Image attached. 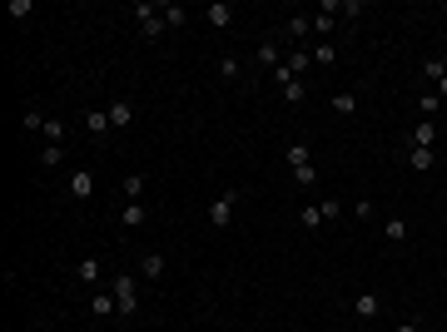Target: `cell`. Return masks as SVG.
I'll return each instance as SVG.
<instances>
[{"label": "cell", "mask_w": 447, "mask_h": 332, "mask_svg": "<svg viewBox=\"0 0 447 332\" xmlns=\"http://www.w3.org/2000/svg\"><path fill=\"white\" fill-rule=\"evenodd\" d=\"M85 124H90V134H95V139L115 134V124H109V109H85Z\"/></svg>", "instance_id": "8"}, {"label": "cell", "mask_w": 447, "mask_h": 332, "mask_svg": "<svg viewBox=\"0 0 447 332\" xmlns=\"http://www.w3.org/2000/svg\"><path fill=\"white\" fill-rule=\"evenodd\" d=\"M90 194H95V174H90V169H85V174H70V199L85 203Z\"/></svg>", "instance_id": "10"}, {"label": "cell", "mask_w": 447, "mask_h": 332, "mask_svg": "<svg viewBox=\"0 0 447 332\" xmlns=\"http://www.w3.org/2000/svg\"><path fill=\"white\" fill-rule=\"evenodd\" d=\"M144 218H149V208H144V203H125V208H120V229H139Z\"/></svg>", "instance_id": "14"}, {"label": "cell", "mask_w": 447, "mask_h": 332, "mask_svg": "<svg viewBox=\"0 0 447 332\" xmlns=\"http://www.w3.org/2000/svg\"><path fill=\"white\" fill-rule=\"evenodd\" d=\"M139 278H149V283L164 278V253H159V248H144V253H139Z\"/></svg>", "instance_id": "5"}, {"label": "cell", "mask_w": 447, "mask_h": 332, "mask_svg": "<svg viewBox=\"0 0 447 332\" xmlns=\"http://www.w3.org/2000/svg\"><path fill=\"white\" fill-rule=\"evenodd\" d=\"M40 164H45V169H60V164H65V149H60V144H45V149H40Z\"/></svg>", "instance_id": "23"}, {"label": "cell", "mask_w": 447, "mask_h": 332, "mask_svg": "<svg viewBox=\"0 0 447 332\" xmlns=\"http://www.w3.org/2000/svg\"><path fill=\"white\" fill-rule=\"evenodd\" d=\"M259 65H263V70H278V65H284V50H278V40H263V45H259Z\"/></svg>", "instance_id": "13"}, {"label": "cell", "mask_w": 447, "mask_h": 332, "mask_svg": "<svg viewBox=\"0 0 447 332\" xmlns=\"http://www.w3.org/2000/svg\"><path fill=\"white\" fill-rule=\"evenodd\" d=\"M135 120V104L130 99H115V104H109V124H115V129H125Z\"/></svg>", "instance_id": "15"}, {"label": "cell", "mask_w": 447, "mask_h": 332, "mask_svg": "<svg viewBox=\"0 0 447 332\" xmlns=\"http://www.w3.org/2000/svg\"><path fill=\"white\" fill-rule=\"evenodd\" d=\"M408 164H413V169L422 174V169H432L437 159H432V149H408Z\"/></svg>", "instance_id": "27"}, {"label": "cell", "mask_w": 447, "mask_h": 332, "mask_svg": "<svg viewBox=\"0 0 447 332\" xmlns=\"http://www.w3.org/2000/svg\"><path fill=\"white\" fill-rule=\"evenodd\" d=\"M437 99H447V75H442V80H437Z\"/></svg>", "instance_id": "35"}, {"label": "cell", "mask_w": 447, "mask_h": 332, "mask_svg": "<svg viewBox=\"0 0 447 332\" xmlns=\"http://www.w3.org/2000/svg\"><path fill=\"white\" fill-rule=\"evenodd\" d=\"M442 164H447V154H442Z\"/></svg>", "instance_id": "37"}, {"label": "cell", "mask_w": 447, "mask_h": 332, "mask_svg": "<svg viewBox=\"0 0 447 332\" xmlns=\"http://www.w3.org/2000/svg\"><path fill=\"white\" fill-rule=\"evenodd\" d=\"M418 109H422V120H432L437 109H442V99H437V89H427V94H418Z\"/></svg>", "instance_id": "28"}, {"label": "cell", "mask_w": 447, "mask_h": 332, "mask_svg": "<svg viewBox=\"0 0 447 332\" xmlns=\"http://www.w3.org/2000/svg\"><path fill=\"white\" fill-rule=\"evenodd\" d=\"M408 233H413V229H408V218H387V224H383V238H387V243H403Z\"/></svg>", "instance_id": "18"}, {"label": "cell", "mask_w": 447, "mask_h": 332, "mask_svg": "<svg viewBox=\"0 0 447 332\" xmlns=\"http://www.w3.org/2000/svg\"><path fill=\"white\" fill-rule=\"evenodd\" d=\"M408 139H413V149H432V144H437V124H432V120H418Z\"/></svg>", "instance_id": "9"}, {"label": "cell", "mask_w": 447, "mask_h": 332, "mask_svg": "<svg viewBox=\"0 0 447 332\" xmlns=\"http://www.w3.org/2000/svg\"><path fill=\"white\" fill-rule=\"evenodd\" d=\"M338 15H343V0H323V10L313 15V30H318V35H328L333 25H338Z\"/></svg>", "instance_id": "6"}, {"label": "cell", "mask_w": 447, "mask_h": 332, "mask_svg": "<svg viewBox=\"0 0 447 332\" xmlns=\"http://www.w3.org/2000/svg\"><path fill=\"white\" fill-rule=\"evenodd\" d=\"M284 99H289V104H303V99H308V85H303V80H289V85H284Z\"/></svg>", "instance_id": "30"}, {"label": "cell", "mask_w": 447, "mask_h": 332, "mask_svg": "<svg viewBox=\"0 0 447 332\" xmlns=\"http://www.w3.org/2000/svg\"><path fill=\"white\" fill-rule=\"evenodd\" d=\"M40 134H45V144H60V139H65V120H55V115H50Z\"/></svg>", "instance_id": "26"}, {"label": "cell", "mask_w": 447, "mask_h": 332, "mask_svg": "<svg viewBox=\"0 0 447 332\" xmlns=\"http://www.w3.org/2000/svg\"><path fill=\"white\" fill-rule=\"evenodd\" d=\"M120 189H125V199H130V203H139V199H144V174H125V184H120Z\"/></svg>", "instance_id": "20"}, {"label": "cell", "mask_w": 447, "mask_h": 332, "mask_svg": "<svg viewBox=\"0 0 447 332\" xmlns=\"http://www.w3.org/2000/svg\"><path fill=\"white\" fill-rule=\"evenodd\" d=\"M393 332H422V327H418V322H398Z\"/></svg>", "instance_id": "34"}, {"label": "cell", "mask_w": 447, "mask_h": 332, "mask_svg": "<svg viewBox=\"0 0 447 332\" xmlns=\"http://www.w3.org/2000/svg\"><path fill=\"white\" fill-rule=\"evenodd\" d=\"M130 15L139 20V35H144V40H159L164 30H170V25H164V15H159V6H149V0H139Z\"/></svg>", "instance_id": "2"}, {"label": "cell", "mask_w": 447, "mask_h": 332, "mask_svg": "<svg viewBox=\"0 0 447 332\" xmlns=\"http://www.w3.org/2000/svg\"><path fill=\"white\" fill-rule=\"evenodd\" d=\"M109 293H115V303H120V312H125V317H135V312H139V283L130 278V273H115V278H109Z\"/></svg>", "instance_id": "1"}, {"label": "cell", "mask_w": 447, "mask_h": 332, "mask_svg": "<svg viewBox=\"0 0 447 332\" xmlns=\"http://www.w3.org/2000/svg\"><path fill=\"white\" fill-rule=\"evenodd\" d=\"M323 218H328V213H323V199H318V203H303V208H298V224H303V229H318Z\"/></svg>", "instance_id": "17"}, {"label": "cell", "mask_w": 447, "mask_h": 332, "mask_svg": "<svg viewBox=\"0 0 447 332\" xmlns=\"http://www.w3.org/2000/svg\"><path fill=\"white\" fill-rule=\"evenodd\" d=\"M90 312H95V317H115V312H120L115 293H109V288H95V293H90Z\"/></svg>", "instance_id": "7"}, {"label": "cell", "mask_w": 447, "mask_h": 332, "mask_svg": "<svg viewBox=\"0 0 447 332\" xmlns=\"http://www.w3.org/2000/svg\"><path fill=\"white\" fill-rule=\"evenodd\" d=\"M75 278H80V283H90V293H95V288H104V268H99V258H80V263H75Z\"/></svg>", "instance_id": "4"}, {"label": "cell", "mask_w": 447, "mask_h": 332, "mask_svg": "<svg viewBox=\"0 0 447 332\" xmlns=\"http://www.w3.org/2000/svg\"><path fill=\"white\" fill-rule=\"evenodd\" d=\"M422 75H427V80H432V85H437V80H442V75H447V60H437V55H432V60H427V65H422Z\"/></svg>", "instance_id": "32"}, {"label": "cell", "mask_w": 447, "mask_h": 332, "mask_svg": "<svg viewBox=\"0 0 447 332\" xmlns=\"http://www.w3.org/2000/svg\"><path fill=\"white\" fill-rule=\"evenodd\" d=\"M20 124H25V129H45V115H40L35 104H25V115H20Z\"/></svg>", "instance_id": "31"}, {"label": "cell", "mask_w": 447, "mask_h": 332, "mask_svg": "<svg viewBox=\"0 0 447 332\" xmlns=\"http://www.w3.org/2000/svg\"><path fill=\"white\" fill-rule=\"evenodd\" d=\"M284 154H289V164H294V169H303V164H313V159H308V144H298V139H294V144H289Z\"/></svg>", "instance_id": "29"}, {"label": "cell", "mask_w": 447, "mask_h": 332, "mask_svg": "<svg viewBox=\"0 0 447 332\" xmlns=\"http://www.w3.org/2000/svg\"><path fill=\"white\" fill-rule=\"evenodd\" d=\"M159 15H164V25H170V30L189 25V10H184V6H159Z\"/></svg>", "instance_id": "19"}, {"label": "cell", "mask_w": 447, "mask_h": 332, "mask_svg": "<svg viewBox=\"0 0 447 332\" xmlns=\"http://www.w3.org/2000/svg\"><path fill=\"white\" fill-rule=\"evenodd\" d=\"M209 25H234V6H229V0H214V6H209Z\"/></svg>", "instance_id": "16"}, {"label": "cell", "mask_w": 447, "mask_h": 332, "mask_svg": "<svg viewBox=\"0 0 447 332\" xmlns=\"http://www.w3.org/2000/svg\"><path fill=\"white\" fill-rule=\"evenodd\" d=\"M308 65H313V50H289V60H284V70H289L294 80H303Z\"/></svg>", "instance_id": "12"}, {"label": "cell", "mask_w": 447, "mask_h": 332, "mask_svg": "<svg viewBox=\"0 0 447 332\" xmlns=\"http://www.w3.org/2000/svg\"><path fill=\"white\" fill-rule=\"evenodd\" d=\"M234 208H239V189L219 194V199L209 203V224H214V229H229V224H234Z\"/></svg>", "instance_id": "3"}, {"label": "cell", "mask_w": 447, "mask_h": 332, "mask_svg": "<svg viewBox=\"0 0 447 332\" xmlns=\"http://www.w3.org/2000/svg\"><path fill=\"white\" fill-rule=\"evenodd\" d=\"M353 312H358V317H368V322H373V317H378V312H383V298H378V293H358V298H353Z\"/></svg>", "instance_id": "11"}, {"label": "cell", "mask_w": 447, "mask_h": 332, "mask_svg": "<svg viewBox=\"0 0 447 332\" xmlns=\"http://www.w3.org/2000/svg\"><path fill=\"white\" fill-rule=\"evenodd\" d=\"M333 109H338L343 120H348V115H358V94H348V89H343V94H333Z\"/></svg>", "instance_id": "24"}, {"label": "cell", "mask_w": 447, "mask_h": 332, "mask_svg": "<svg viewBox=\"0 0 447 332\" xmlns=\"http://www.w3.org/2000/svg\"><path fill=\"white\" fill-rule=\"evenodd\" d=\"M422 332H432V327H422Z\"/></svg>", "instance_id": "36"}, {"label": "cell", "mask_w": 447, "mask_h": 332, "mask_svg": "<svg viewBox=\"0 0 447 332\" xmlns=\"http://www.w3.org/2000/svg\"><path fill=\"white\" fill-rule=\"evenodd\" d=\"M219 75H224V80L234 85V80L244 75V65H239V55H224V60H219Z\"/></svg>", "instance_id": "22"}, {"label": "cell", "mask_w": 447, "mask_h": 332, "mask_svg": "<svg viewBox=\"0 0 447 332\" xmlns=\"http://www.w3.org/2000/svg\"><path fill=\"white\" fill-rule=\"evenodd\" d=\"M313 65H323V70H328V65H338V50H333L328 40H323V45H313Z\"/></svg>", "instance_id": "21"}, {"label": "cell", "mask_w": 447, "mask_h": 332, "mask_svg": "<svg viewBox=\"0 0 447 332\" xmlns=\"http://www.w3.org/2000/svg\"><path fill=\"white\" fill-rule=\"evenodd\" d=\"M294 179L308 189V184H318V169H313V164H303V169H294Z\"/></svg>", "instance_id": "33"}, {"label": "cell", "mask_w": 447, "mask_h": 332, "mask_svg": "<svg viewBox=\"0 0 447 332\" xmlns=\"http://www.w3.org/2000/svg\"><path fill=\"white\" fill-rule=\"evenodd\" d=\"M313 30V15H289V40H303Z\"/></svg>", "instance_id": "25"}]
</instances>
